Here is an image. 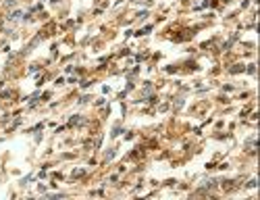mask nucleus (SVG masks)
I'll use <instances>...</instances> for the list:
<instances>
[{
  "label": "nucleus",
  "mask_w": 260,
  "mask_h": 200,
  "mask_svg": "<svg viewBox=\"0 0 260 200\" xmlns=\"http://www.w3.org/2000/svg\"><path fill=\"white\" fill-rule=\"evenodd\" d=\"M239 71H243V67H241V65H235V67L231 69V73H239Z\"/></svg>",
  "instance_id": "obj_1"
},
{
  "label": "nucleus",
  "mask_w": 260,
  "mask_h": 200,
  "mask_svg": "<svg viewBox=\"0 0 260 200\" xmlns=\"http://www.w3.org/2000/svg\"><path fill=\"white\" fill-rule=\"evenodd\" d=\"M19 17H21V12H19V10H17V12H12V15H10V17H8V19H12V21H15V19H19Z\"/></svg>",
  "instance_id": "obj_2"
}]
</instances>
